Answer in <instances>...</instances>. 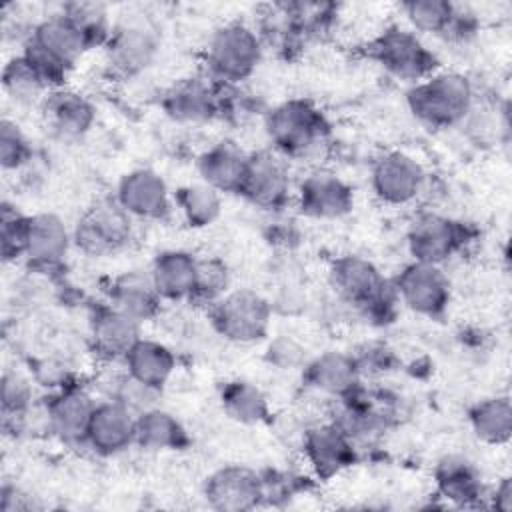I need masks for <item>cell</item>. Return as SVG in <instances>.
I'll list each match as a JSON object with an SVG mask.
<instances>
[{"mask_svg":"<svg viewBox=\"0 0 512 512\" xmlns=\"http://www.w3.org/2000/svg\"><path fill=\"white\" fill-rule=\"evenodd\" d=\"M248 164V154L232 140H220L206 148L198 160L196 168L204 184L222 192H236L242 186L244 172Z\"/></svg>","mask_w":512,"mask_h":512,"instance_id":"obj_25","label":"cell"},{"mask_svg":"<svg viewBox=\"0 0 512 512\" xmlns=\"http://www.w3.org/2000/svg\"><path fill=\"white\" fill-rule=\"evenodd\" d=\"M122 362L126 374L154 390H162L176 368L174 352L166 344L150 338H140Z\"/></svg>","mask_w":512,"mask_h":512,"instance_id":"obj_26","label":"cell"},{"mask_svg":"<svg viewBox=\"0 0 512 512\" xmlns=\"http://www.w3.org/2000/svg\"><path fill=\"white\" fill-rule=\"evenodd\" d=\"M266 134L280 156H304L328 134L324 114L304 98H292L266 114Z\"/></svg>","mask_w":512,"mask_h":512,"instance_id":"obj_3","label":"cell"},{"mask_svg":"<svg viewBox=\"0 0 512 512\" xmlns=\"http://www.w3.org/2000/svg\"><path fill=\"white\" fill-rule=\"evenodd\" d=\"M32 384L16 370L2 374V416L4 422H24L32 408Z\"/></svg>","mask_w":512,"mask_h":512,"instance_id":"obj_37","label":"cell"},{"mask_svg":"<svg viewBox=\"0 0 512 512\" xmlns=\"http://www.w3.org/2000/svg\"><path fill=\"white\" fill-rule=\"evenodd\" d=\"M210 316L220 336L236 344H252L268 334L272 304L256 290L238 288L214 302Z\"/></svg>","mask_w":512,"mask_h":512,"instance_id":"obj_6","label":"cell"},{"mask_svg":"<svg viewBox=\"0 0 512 512\" xmlns=\"http://www.w3.org/2000/svg\"><path fill=\"white\" fill-rule=\"evenodd\" d=\"M468 228L442 214H420L408 228L406 244L416 262L442 264L464 248Z\"/></svg>","mask_w":512,"mask_h":512,"instance_id":"obj_9","label":"cell"},{"mask_svg":"<svg viewBox=\"0 0 512 512\" xmlns=\"http://www.w3.org/2000/svg\"><path fill=\"white\" fill-rule=\"evenodd\" d=\"M134 218L112 200H98L76 220L72 228L74 246L92 258L120 252L132 242Z\"/></svg>","mask_w":512,"mask_h":512,"instance_id":"obj_5","label":"cell"},{"mask_svg":"<svg viewBox=\"0 0 512 512\" xmlns=\"http://www.w3.org/2000/svg\"><path fill=\"white\" fill-rule=\"evenodd\" d=\"M26 234H28V216L20 214L16 206L4 200L2 216H0V252L4 262H16L18 258H24Z\"/></svg>","mask_w":512,"mask_h":512,"instance_id":"obj_38","label":"cell"},{"mask_svg":"<svg viewBox=\"0 0 512 512\" xmlns=\"http://www.w3.org/2000/svg\"><path fill=\"white\" fill-rule=\"evenodd\" d=\"M140 338V322L110 304L98 308L92 316V348L106 362L124 360V356Z\"/></svg>","mask_w":512,"mask_h":512,"instance_id":"obj_20","label":"cell"},{"mask_svg":"<svg viewBox=\"0 0 512 512\" xmlns=\"http://www.w3.org/2000/svg\"><path fill=\"white\" fill-rule=\"evenodd\" d=\"M204 498L220 512H244L264 502V478L242 464L214 470L204 482Z\"/></svg>","mask_w":512,"mask_h":512,"instance_id":"obj_11","label":"cell"},{"mask_svg":"<svg viewBox=\"0 0 512 512\" xmlns=\"http://www.w3.org/2000/svg\"><path fill=\"white\" fill-rule=\"evenodd\" d=\"M72 244V230L60 216L52 212L28 216L24 258L30 264L38 268L58 266L66 260Z\"/></svg>","mask_w":512,"mask_h":512,"instance_id":"obj_21","label":"cell"},{"mask_svg":"<svg viewBox=\"0 0 512 512\" xmlns=\"http://www.w3.org/2000/svg\"><path fill=\"white\" fill-rule=\"evenodd\" d=\"M474 436L486 444L500 446L512 436V406L506 396H492L476 402L468 412Z\"/></svg>","mask_w":512,"mask_h":512,"instance_id":"obj_30","label":"cell"},{"mask_svg":"<svg viewBox=\"0 0 512 512\" xmlns=\"http://www.w3.org/2000/svg\"><path fill=\"white\" fill-rule=\"evenodd\" d=\"M114 198L132 218L142 220H160L172 208L168 184L152 168H136L124 174Z\"/></svg>","mask_w":512,"mask_h":512,"instance_id":"obj_15","label":"cell"},{"mask_svg":"<svg viewBox=\"0 0 512 512\" xmlns=\"http://www.w3.org/2000/svg\"><path fill=\"white\" fill-rule=\"evenodd\" d=\"M228 286L230 272L220 258H198V278L192 300L214 304L228 292Z\"/></svg>","mask_w":512,"mask_h":512,"instance_id":"obj_39","label":"cell"},{"mask_svg":"<svg viewBox=\"0 0 512 512\" xmlns=\"http://www.w3.org/2000/svg\"><path fill=\"white\" fill-rule=\"evenodd\" d=\"M266 360L280 370H302L308 362L306 348L288 336H278L268 344Z\"/></svg>","mask_w":512,"mask_h":512,"instance_id":"obj_41","label":"cell"},{"mask_svg":"<svg viewBox=\"0 0 512 512\" xmlns=\"http://www.w3.org/2000/svg\"><path fill=\"white\" fill-rule=\"evenodd\" d=\"M330 284L334 292L348 304L366 314H382L398 300L394 284L390 286L374 262L368 258L346 254L332 262Z\"/></svg>","mask_w":512,"mask_h":512,"instance_id":"obj_4","label":"cell"},{"mask_svg":"<svg viewBox=\"0 0 512 512\" xmlns=\"http://www.w3.org/2000/svg\"><path fill=\"white\" fill-rule=\"evenodd\" d=\"M96 404L98 402L88 390L76 384H66L46 404V424L60 440L68 444H84Z\"/></svg>","mask_w":512,"mask_h":512,"instance_id":"obj_17","label":"cell"},{"mask_svg":"<svg viewBox=\"0 0 512 512\" xmlns=\"http://www.w3.org/2000/svg\"><path fill=\"white\" fill-rule=\"evenodd\" d=\"M402 10L414 30L444 38L456 16L458 4L448 0H410L402 4Z\"/></svg>","mask_w":512,"mask_h":512,"instance_id":"obj_34","label":"cell"},{"mask_svg":"<svg viewBox=\"0 0 512 512\" xmlns=\"http://www.w3.org/2000/svg\"><path fill=\"white\" fill-rule=\"evenodd\" d=\"M136 442V414L114 400H100L92 412L86 440L100 456H114Z\"/></svg>","mask_w":512,"mask_h":512,"instance_id":"obj_18","label":"cell"},{"mask_svg":"<svg viewBox=\"0 0 512 512\" xmlns=\"http://www.w3.org/2000/svg\"><path fill=\"white\" fill-rule=\"evenodd\" d=\"M368 354H362V356H354L356 358V364L360 368V374H384L386 370H390L392 366V352L386 350L384 346H378V348H366Z\"/></svg>","mask_w":512,"mask_h":512,"instance_id":"obj_42","label":"cell"},{"mask_svg":"<svg viewBox=\"0 0 512 512\" xmlns=\"http://www.w3.org/2000/svg\"><path fill=\"white\" fill-rule=\"evenodd\" d=\"M238 194L264 210L282 208L290 196V172L282 156L272 150L248 154V164Z\"/></svg>","mask_w":512,"mask_h":512,"instance_id":"obj_12","label":"cell"},{"mask_svg":"<svg viewBox=\"0 0 512 512\" xmlns=\"http://www.w3.org/2000/svg\"><path fill=\"white\" fill-rule=\"evenodd\" d=\"M492 500H494V506L502 512H510L512 508V482L510 478H502L500 484L496 486L494 494H492Z\"/></svg>","mask_w":512,"mask_h":512,"instance_id":"obj_44","label":"cell"},{"mask_svg":"<svg viewBox=\"0 0 512 512\" xmlns=\"http://www.w3.org/2000/svg\"><path fill=\"white\" fill-rule=\"evenodd\" d=\"M304 382L332 398H342L360 388V368L352 354L344 352H324L310 358L304 368Z\"/></svg>","mask_w":512,"mask_h":512,"instance_id":"obj_23","label":"cell"},{"mask_svg":"<svg viewBox=\"0 0 512 512\" xmlns=\"http://www.w3.org/2000/svg\"><path fill=\"white\" fill-rule=\"evenodd\" d=\"M220 402L228 418L246 426L264 422L270 412L264 392L246 380L228 382L220 392Z\"/></svg>","mask_w":512,"mask_h":512,"instance_id":"obj_31","label":"cell"},{"mask_svg":"<svg viewBox=\"0 0 512 512\" xmlns=\"http://www.w3.org/2000/svg\"><path fill=\"white\" fill-rule=\"evenodd\" d=\"M190 442L182 422L164 408H148L136 416V442L144 450H182Z\"/></svg>","mask_w":512,"mask_h":512,"instance_id":"obj_28","label":"cell"},{"mask_svg":"<svg viewBox=\"0 0 512 512\" xmlns=\"http://www.w3.org/2000/svg\"><path fill=\"white\" fill-rule=\"evenodd\" d=\"M162 108L174 122L198 124L212 120L218 114L220 98L212 82L202 78H186L166 90Z\"/></svg>","mask_w":512,"mask_h":512,"instance_id":"obj_22","label":"cell"},{"mask_svg":"<svg viewBox=\"0 0 512 512\" xmlns=\"http://www.w3.org/2000/svg\"><path fill=\"white\" fill-rule=\"evenodd\" d=\"M398 300L416 314L440 316L450 302V282L438 264L410 262L394 282Z\"/></svg>","mask_w":512,"mask_h":512,"instance_id":"obj_10","label":"cell"},{"mask_svg":"<svg viewBox=\"0 0 512 512\" xmlns=\"http://www.w3.org/2000/svg\"><path fill=\"white\" fill-rule=\"evenodd\" d=\"M262 58L260 34L242 24L228 22L220 26L206 46V68L212 82L236 84L252 76Z\"/></svg>","mask_w":512,"mask_h":512,"instance_id":"obj_2","label":"cell"},{"mask_svg":"<svg viewBox=\"0 0 512 512\" xmlns=\"http://www.w3.org/2000/svg\"><path fill=\"white\" fill-rule=\"evenodd\" d=\"M148 274L162 300H192L198 278V258L186 250H164L152 260Z\"/></svg>","mask_w":512,"mask_h":512,"instance_id":"obj_24","label":"cell"},{"mask_svg":"<svg viewBox=\"0 0 512 512\" xmlns=\"http://www.w3.org/2000/svg\"><path fill=\"white\" fill-rule=\"evenodd\" d=\"M2 510L4 512H22V510H30V508H34V504H32V500H30V496L28 494H24L18 486H14V484H4L2 486Z\"/></svg>","mask_w":512,"mask_h":512,"instance_id":"obj_43","label":"cell"},{"mask_svg":"<svg viewBox=\"0 0 512 512\" xmlns=\"http://www.w3.org/2000/svg\"><path fill=\"white\" fill-rule=\"evenodd\" d=\"M304 456L322 480H328L356 460L354 440L346 436L334 422H324L308 428L304 432Z\"/></svg>","mask_w":512,"mask_h":512,"instance_id":"obj_19","label":"cell"},{"mask_svg":"<svg viewBox=\"0 0 512 512\" xmlns=\"http://www.w3.org/2000/svg\"><path fill=\"white\" fill-rule=\"evenodd\" d=\"M108 296H110V302H108L110 306L122 310L124 314L138 320L140 324L156 316L162 302L160 294L156 292L150 280V274H144L138 270H132L114 278Z\"/></svg>","mask_w":512,"mask_h":512,"instance_id":"obj_27","label":"cell"},{"mask_svg":"<svg viewBox=\"0 0 512 512\" xmlns=\"http://www.w3.org/2000/svg\"><path fill=\"white\" fill-rule=\"evenodd\" d=\"M426 174L416 158L406 152H386L380 156L370 174L376 198L388 206L410 204L424 188Z\"/></svg>","mask_w":512,"mask_h":512,"instance_id":"obj_13","label":"cell"},{"mask_svg":"<svg viewBox=\"0 0 512 512\" xmlns=\"http://www.w3.org/2000/svg\"><path fill=\"white\" fill-rule=\"evenodd\" d=\"M388 74L406 82H420L436 72V56L426 48L416 32L400 26L386 28L376 36L368 48Z\"/></svg>","mask_w":512,"mask_h":512,"instance_id":"obj_7","label":"cell"},{"mask_svg":"<svg viewBox=\"0 0 512 512\" xmlns=\"http://www.w3.org/2000/svg\"><path fill=\"white\" fill-rule=\"evenodd\" d=\"M436 488L456 506H476L484 494L476 468L462 456H446L436 466Z\"/></svg>","mask_w":512,"mask_h":512,"instance_id":"obj_29","label":"cell"},{"mask_svg":"<svg viewBox=\"0 0 512 512\" xmlns=\"http://www.w3.org/2000/svg\"><path fill=\"white\" fill-rule=\"evenodd\" d=\"M2 88L14 102L20 104H42L46 94L52 90L40 72L22 54L10 58L4 66Z\"/></svg>","mask_w":512,"mask_h":512,"instance_id":"obj_33","label":"cell"},{"mask_svg":"<svg viewBox=\"0 0 512 512\" xmlns=\"http://www.w3.org/2000/svg\"><path fill=\"white\" fill-rule=\"evenodd\" d=\"M40 110L46 130L60 142L82 140L96 122L94 104L84 94L64 86L50 90Z\"/></svg>","mask_w":512,"mask_h":512,"instance_id":"obj_14","label":"cell"},{"mask_svg":"<svg viewBox=\"0 0 512 512\" xmlns=\"http://www.w3.org/2000/svg\"><path fill=\"white\" fill-rule=\"evenodd\" d=\"M296 202L300 212L308 218L334 220L346 216L352 210L354 194L340 176L316 170L300 182Z\"/></svg>","mask_w":512,"mask_h":512,"instance_id":"obj_16","label":"cell"},{"mask_svg":"<svg viewBox=\"0 0 512 512\" xmlns=\"http://www.w3.org/2000/svg\"><path fill=\"white\" fill-rule=\"evenodd\" d=\"M32 160V148L20 126L8 118L0 122V164L4 170H18Z\"/></svg>","mask_w":512,"mask_h":512,"instance_id":"obj_40","label":"cell"},{"mask_svg":"<svg viewBox=\"0 0 512 512\" xmlns=\"http://www.w3.org/2000/svg\"><path fill=\"white\" fill-rule=\"evenodd\" d=\"M408 110L430 128L460 124L474 108V86L468 76L442 70L412 84L406 92Z\"/></svg>","mask_w":512,"mask_h":512,"instance_id":"obj_1","label":"cell"},{"mask_svg":"<svg viewBox=\"0 0 512 512\" xmlns=\"http://www.w3.org/2000/svg\"><path fill=\"white\" fill-rule=\"evenodd\" d=\"M176 208L192 228H206L218 220L222 212V196L204 182L186 184L174 194Z\"/></svg>","mask_w":512,"mask_h":512,"instance_id":"obj_32","label":"cell"},{"mask_svg":"<svg viewBox=\"0 0 512 512\" xmlns=\"http://www.w3.org/2000/svg\"><path fill=\"white\" fill-rule=\"evenodd\" d=\"M64 16H68L88 38V42L94 44H106L110 36L108 26V10L100 2H68L60 10Z\"/></svg>","mask_w":512,"mask_h":512,"instance_id":"obj_36","label":"cell"},{"mask_svg":"<svg viewBox=\"0 0 512 512\" xmlns=\"http://www.w3.org/2000/svg\"><path fill=\"white\" fill-rule=\"evenodd\" d=\"M106 400H114L128 408L132 414H142L148 408L156 406V400L160 396V390H154L138 380H134L130 374H114L106 380Z\"/></svg>","mask_w":512,"mask_h":512,"instance_id":"obj_35","label":"cell"},{"mask_svg":"<svg viewBox=\"0 0 512 512\" xmlns=\"http://www.w3.org/2000/svg\"><path fill=\"white\" fill-rule=\"evenodd\" d=\"M160 48L158 34L146 20H126L112 28L104 52L112 74L134 78L142 74L156 58Z\"/></svg>","mask_w":512,"mask_h":512,"instance_id":"obj_8","label":"cell"}]
</instances>
